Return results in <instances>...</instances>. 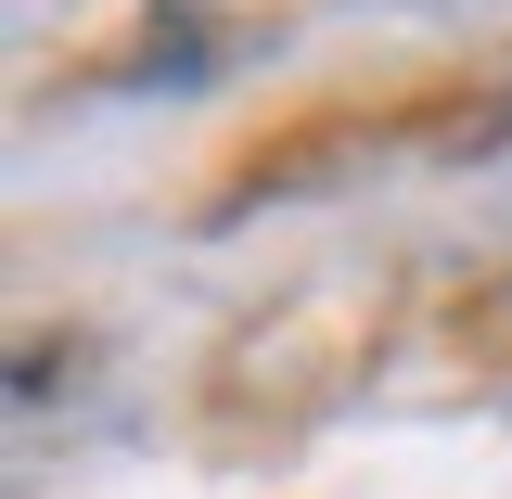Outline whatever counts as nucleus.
I'll list each match as a JSON object with an SVG mask.
<instances>
[]
</instances>
